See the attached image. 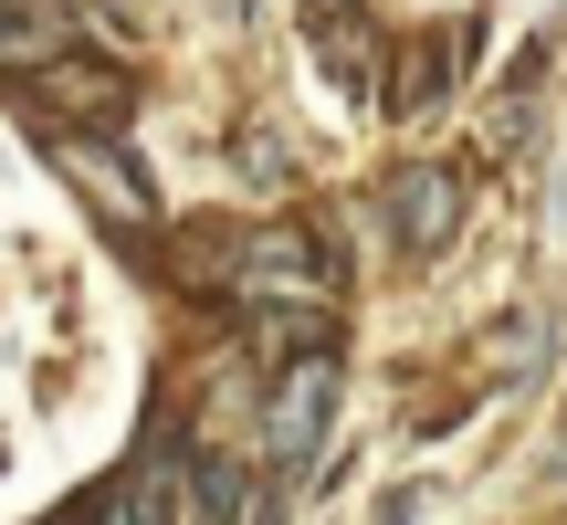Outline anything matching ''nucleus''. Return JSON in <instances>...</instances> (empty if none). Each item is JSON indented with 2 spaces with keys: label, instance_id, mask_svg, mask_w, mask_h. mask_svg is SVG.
Returning <instances> with one entry per match:
<instances>
[{
  "label": "nucleus",
  "instance_id": "obj_1",
  "mask_svg": "<svg viewBox=\"0 0 567 525\" xmlns=\"http://www.w3.org/2000/svg\"><path fill=\"white\" fill-rule=\"evenodd\" d=\"M326 421H337V358H326V347H305V358L274 379V400H264V452H274V473L316 463Z\"/></svg>",
  "mask_w": 567,
  "mask_h": 525
},
{
  "label": "nucleus",
  "instance_id": "obj_2",
  "mask_svg": "<svg viewBox=\"0 0 567 525\" xmlns=\"http://www.w3.org/2000/svg\"><path fill=\"white\" fill-rule=\"evenodd\" d=\"M32 105H53L63 126H116L137 105V74L95 53H53V63H32Z\"/></svg>",
  "mask_w": 567,
  "mask_h": 525
},
{
  "label": "nucleus",
  "instance_id": "obj_3",
  "mask_svg": "<svg viewBox=\"0 0 567 525\" xmlns=\"http://www.w3.org/2000/svg\"><path fill=\"white\" fill-rule=\"evenodd\" d=\"M389 222H400V253H442L452 222H463V179L452 168H400L389 179Z\"/></svg>",
  "mask_w": 567,
  "mask_h": 525
},
{
  "label": "nucleus",
  "instance_id": "obj_4",
  "mask_svg": "<svg viewBox=\"0 0 567 525\" xmlns=\"http://www.w3.org/2000/svg\"><path fill=\"white\" fill-rule=\"evenodd\" d=\"M63 168H74V179H84V189H95V200H116V210H126V222H147V189H137V179H126V168H116V158H95V137H63Z\"/></svg>",
  "mask_w": 567,
  "mask_h": 525
},
{
  "label": "nucleus",
  "instance_id": "obj_5",
  "mask_svg": "<svg viewBox=\"0 0 567 525\" xmlns=\"http://www.w3.org/2000/svg\"><path fill=\"white\" fill-rule=\"evenodd\" d=\"M168 515H179V484H168L158 463H137V473L116 484V525H168Z\"/></svg>",
  "mask_w": 567,
  "mask_h": 525
},
{
  "label": "nucleus",
  "instance_id": "obj_6",
  "mask_svg": "<svg viewBox=\"0 0 567 525\" xmlns=\"http://www.w3.org/2000/svg\"><path fill=\"white\" fill-rule=\"evenodd\" d=\"M252 494H264V484H252L243 463H200V525H243Z\"/></svg>",
  "mask_w": 567,
  "mask_h": 525
},
{
  "label": "nucleus",
  "instance_id": "obj_7",
  "mask_svg": "<svg viewBox=\"0 0 567 525\" xmlns=\"http://www.w3.org/2000/svg\"><path fill=\"white\" fill-rule=\"evenodd\" d=\"M243 525H284V494L264 484V494H252V515H243Z\"/></svg>",
  "mask_w": 567,
  "mask_h": 525
}]
</instances>
